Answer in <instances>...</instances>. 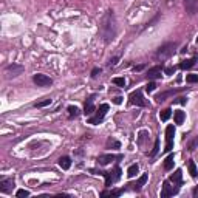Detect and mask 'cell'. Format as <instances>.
<instances>
[{
    "label": "cell",
    "instance_id": "cell-31",
    "mask_svg": "<svg viewBox=\"0 0 198 198\" xmlns=\"http://www.w3.org/2000/svg\"><path fill=\"white\" fill-rule=\"evenodd\" d=\"M186 81H187L189 84H194V82H198V74H187Z\"/></svg>",
    "mask_w": 198,
    "mask_h": 198
},
{
    "label": "cell",
    "instance_id": "cell-28",
    "mask_svg": "<svg viewBox=\"0 0 198 198\" xmlns=\"http://www.w3.org/2000/svg\"><path fill=\"white\" fill-rule=\"evenodd\" d=\"M113 84L118 87H126V79L124 77H113Z\"/></svg>",
    "mask_w": 198,
    "mask_h": 198
},
{
    "label": "cell",
    "instance_id": "cell-38",
    "mask_svg": "<svg viewBox=\"0 0 198 198\" xmlns=\"http://www.w3.org/2000/svg\"><path fill=\"white\" fill-rule=\"evenodd\" d=\"M175 102H178V104H183V105H184V104L187 102V98H178Z\"/></svg>",
    "mask_w": 198,
    "mask_h": 198
},
{
    "label": "cell",
    "instance_id": "cell-37",
    "mask_svg": "<svg viewBox=\"0 0 198 198\" xmlns=\"http://www.w3.org/2000/svg\"><path fill=\"white\" fill-rule=\"evenodd\" d=\"M122 102V98L121 96H116V98H113V104H116V105H119Z\"/></svg>",
    "mask_w": 198,
    "mask_h": 198
},
{
    "label": "cell",
    "instance_id": "cell-9",
    "mask_svg": "<svg viewBox=\"0 0 198 198\" xmlns=\"http://www.w3.org/2000/svg\"><path fill=\"white\" fill-rule=\"evenodd\" d=\"M22 73H23V67H22V65H17V64L8 65V67L5 68V74H6L8 79H11V77H17L19 74H22Z\"/></svg>",
    "mask_w": 198,
    "mask_h": 198
},
{
    "label": "cell",
    "instance_id": "cell-1",
    "mask_svg": "<svg viewBox=\"0 0 198 198\" xmlns=\"http://www.w3.org/2000/svg\"><path fill=\"white\" fill-rule=\"evenodd\" d=\"M99 31H101V36L105 43L111 42L116 37V19H115L113 9H108L105 16L102 17L101 25H99Z\"/></svg>",
    "mask_w": 198,
    "mask_h": 198
},
{
    "label": "cell",
    "instance_id": "cell-40",
    "mask_svg": "<svg viewBox=\"0 0 198 198\" xmlns=\"http://www.w3.org/2000/svg\"><path fill=\"white\" fill-rule=\"evenodd\" d=\"M143 68H144V65H136V67H135L133 70H135V71H141Z\"/></svg>",
    "mask_w": 198,
    "mask_h": 198
},
{
    "label": "cell",
    "instance_id": "cell-25",
    "mask_svg": "<svg viewBox=\"0 0 198 198\" xmlns=\"http://www.w3.org/2000/svg\"><path fill=\"white\" fill-rule=\"evenodd\" d=\"M170 115H172V110H170V108H166V110H162L161 113H160V118H161V121H167V119L170 118Z\"/></svg>",
    "mask_w": 198,
    "mask_h": 198
},
{
    "label": "cell",
    "instance_id": "cell-22",
    "mask_svg": "<svg viewBox=\"0 0 198 198\" xmlns=\"http://www.w3.org/2000/svg\"><path fill=\"white\" fill-rule=\"evenodd\" d=\"M173 119H175V124H183V122H184V119H186L184 111H181V110L175 111V113H173Z\"/></svg>",
    "mask_w": 198,
    "mask_h": 198
},
{
    "label": "cell",
    "instance_id": "cell-5",
    "mask_svg": "<svg viewBox=\"0 0 198 198\" xmlns=\"http://www.w3.org/2000/svg\"><path fill=\"white\" fill-rule=\"evenodd\" d=\"M107 111H108V104L99 105V108L96 110V115L91 116L90 119H88V124H99V122L104 119V116L107 115Z\"/></svg>",
    "mask_w": 198,
    "mask_h": 198
},
{
    "label": "cell",
    "instance_id": "cell-13",
    "mask_svg": "<svg viewBox=\"0 0 198 198\" xmlns=\"http://www.w3.org/2000/svg\"><path fill=\"white\" fill-rule=\"evenodd\" d=\"M161 71H162V68L160 67V65L152 67V68H149V71H147V77H149V79H156V77H161Z\"/></svg>",
    "mask_w": 198,
    "mask_h": 198
},
{
    "label": "cell",
    "instance_id": "cell-39",
    "mask_svg": "<svg viewBox=\"0 0 198 198\" xmlns=\"http://www.w3.org/2000/svg\"><path fill=\"white\" fill-rule=\"evenodd\" d=\"M99 73H101V70H99V68H93V71H91V77H96Z\"/></svg>",
    "mask_w": 198,
    "mask_h": 198
},
{
    "label": "cell",
    "instance_id": "cell-41",
    "mask_svg": "<svg viewBox=\"0 0 198 198\" xmlns=\"http://www.w3.org/2000/svg\"><path fill=\"white\" fill-rule=\"evenodd\" d=\"M194 197H198V187L194 189Z\"/></svg>",
    "mask_w": 198,
    "mask_h": 198
},
{
    "label": "cell",
    "instance_id": "cell-30",
    "mask_svg": "<svg viewBox=\"0 0 198 198\" xmlns=\"http://www.w3.org/2000/svg\"><path fill=\"white\" fill-rule=\"evenodd\" d=\"M158 152H160V139L156 138V139H155V145H153V150L150 152V156H155Z\"/></svg>",
    "mask_w": 198,
    "mask_h": 198
},
{
    "label": "cell",
    "instance_id": "cell-32",
    "mask_svg": "<svg viewBox=\"0 0 198 198\" xmlns=\"http://www.w3.org/2000/svg\"><path fill=\"white\" fill-rule=\"evenodd\" d=\"M155 88H156V84H155V82H149V84L145 85V91H147V93H152Z\"/></svg>",
    "mask_w": 198,
    "mask_h": 198
},
{
    "label": "cell",
    "instance_id": "cell-34",
    "mask_svg": "<svg viewBox=\"0 0 198 198\" xmlns=\"http://www.w3.org/2000/svg\"><path fill=\"white\" fill-rule=\"evenodd\" d=\"M110 145H113V147H115V149H119V143H118V141H115V139H108L107 141V147H110Z\"/></svg>",
    "mask_w": 198,
    "mask_h": 198
},
{
    "label": "cell",
    "instance_id": "cell-16",
    "mask_svg": "<svg viewBox=\"0 0 198 198\" xmlns=\"http://www.w3.org/2000/svg\"><path fill=\"white\" fill-rule=\"evenodd\" d=\"M197 60H198L197 57H192V59H187V60H181L178 67H180L181 70H189V68H192L197 64Z\"/></svg>",
    "mask_w": 198,
    "mask_h": 198
},
{
    "label": "cell",
    "instance_id": "cell-18",
    "mask_svg": "<svg viewBox=\"0 0 198 198\" xmlns=\"http://www.w3.org/2000/svg\"><path fill=\"white\" fill-rule=\"evenodd\" d=\"M145 183H147V173H143V175L139 177V180L136 181V183H133V184H130V186H132L133 190H141V187L144 186Z\"/></svg>",
    "mask_w": 198,
    "mask_h": 198
},
{
    "label": "cell",
    "instance_id": "cell-36",
    "mask_svg": "<svg viewBox=\"0 0 198 198\" xmlns=\"http://www.w3.org/2000/svg\"><path fill=\"white\" fill-rule=\"evenodd\" d=\"M164 73H166V74H173V73H175V67H167V68H164Z\"/></svg>",
    "mask_w": 198,
    "mask_h": 198
},
{
    "label": "cell",
    "instance_id": "cell-35",
    "mask_svg": "<svg viewBox=\"0 0 198 198\" xmlns=\"http://www.w3.org/2000/svg\"><path fill=\"white\" fill-rule=\"evenodd\" d=\"M118 60H119V57H118V56H115V57H111V59H110L108 65H110V67H115V65L118 64Z\"/></svg>",
    "mask_w": 198,
    "mask_h": 198
},
{
    "label": "cell",
    "instance_id": "cell-24",
    "mask_svg": "<svg viewBox=\"0 0 198 198\" xmlns=\"http://www.w3.org/2000/svg\"><path fill=\"white\" fill-rule=\"evenodd\" d=\"M187 167H189V173H190V177H192V178H197L198 172H197V166H195V162L190 160V161L187 162Z\"/></svg>",
    "mask_w": 198,
    "mask_h": 198
},
{
    "label": "cell",
    "instance_id": "cell-26",
    "mask_svg": "<svg viewBox=\"0 0 198 198\" xmlns=\"http://www.w3.org/2000/svg\"><path fill=\"white\" fill-rule=\"evenodd\" d=\"M68 115H70V118H76L79 115V108L76 107V105H70L68 107Z\"/></svg>",
    "mask_w": 198,
    "mask_h": 198
},
{
    "label": "cell",
    "instance_id": "cell-2",
    "mask_svg": "<svg viewBox=\"0 0 198 198\" xmlns=\"http://www.w3.org/2000/svg\"><path fill=\"white\" fill-rule=\"evenodd\" d=\"M91 172L104 175V177H105V186H107V187H110L113 183H116V181L121 178V169H119L118 166H116L111 172H101V170H99V172H98V170H91Z\"/></svg>",
    "mask_w": 198,
    "mask_h": 198
},
{
    "label": "cell",
    "instance_id": "cell-17",
    "mask_svg": "<svg viewBox=\"0 0 198 198\" xmlns=\"http://www.w3.org/2000/svg\"><path fill=\"white\" fill-rule=\"evenodd\" d=\"M183 88H177V90H169V91H164V93H160L155 99H156V102H164L166 101V98H169V96H172V94H175V93H178L181 91Z\"/></svg>",
    "mask_w": 198,
    "mask_h": 198
},
{
    "label": "cell",
    "instance_id": "cell-23",
    "mask_svg": "<svg viewBox=\"0 0 198 198\" xmlns=\"http://www.w3.org/2000/svg\"><path fill=\"white\" fill-rule=\"evenodd\" d=\"M138 172H139L138 164H132V166L128 167V170H127V177H128V178H133V177H136Z\"/></svg>",
    "mask_w": 198,
    "mask_h": 198
},
{
    "label": "cell",
    "instance_id": "cell-8",
    "mask_svg": "<svg viewBox=\"0 0 198 198\" xmlns=\"http://www.w3.org/2000/svg\"><path fill=\"white\" fill-rule=\"evenodd\" d=\"M178 190H180V187L178 186H170V181H164L162 183V190H161V197L162 198H167V197H172V195H175V194H178Z\"/></svg>",
    "mask_w": 198,
    "mask_h": 198
},
{
    "label": "cell",
    "instance_id": "cell-27",
    "mask_svg": "<svg viewBox=\"0 0 198 198\" xmlns=\"http://www.w3.org/2000/svg\"><path fill=\"white\" fill-rule=\"evenodd\" d=\"M197 145H198V136H195L190 143H189V145H187V150L189 152H194L195 149H197Z\"/></svg>",
    "mask_w": 198,
    "mask_h": 198
},
{
    "label": "cell",
    "instance_id": "cell-29",
    "mask_svg": "<svg viewBox=\"0 0 198 198\" xmlns=\"http://www.w3.org/2000/svg\"><path fill=\"white\" fill-rule=\"evenodd\" d=\"M50 104H51V99H50V98H47V99H43V101H40V102H36V104H34V107L42 108V107H45V105H50Z\"/></svg>",
    "mask_w": 198,
    "mask_h": 198
},
{
    "label": "cell",
    "instance_id": "cell-7",
    "mask_svg": "<svg viewBox=\"0 0 198 198\" xmlns=\"http://www.w3.org/2000/svg\"><path fill=\"white\" fill-rule=\"evenodd\" d=\"M33 81H34V84L37 87H50L53 84L51 77H48L47 74H40V73H37V74L33 76Z\"/></svg>",
    "mask_w": 198,
    "mask_h": 198
},
{
    "label": "cell",
    "instance_id": "cell-11",
    "mask_svg": "<svg viewBox=\"0 0 198 198\" xmlns=\"http://www.w3.org/2000/svg\"><path fill=\"white\" fill-rule=\"evenodd\" d=\"M184 9L187 14L194 16L198 13V0H184Z\"/></svg>",
    "mask_w": 198,
    "mask_h": 198
},
{
    "label": "cell",
    "instance_id": "cell-6",
    "mask_svg": "<svg viewBox=\"0 0 198 198\" xmlns=\"http://www.w3.org/2000/svg\"><path fill=\"white\" fill-rule=\"evenodd\" d=\"M173 135H175V127H166V149H164V152H170L173 149Z\"/></svg>",
    "mask_w": 198,
    "mask_h": 198
},
{
    "label": "cell",
    "instance_id": "cell-19",
    "mask_svg": "<svg viewBox=\"0 0 198 198\" xmlns=\"http://www.w3.org/2000/svg\"><path fill=\"white\" fill-rule=\"evenodd\" d=\"M173 162H175V155L170 153V155L164 160V169H166V170H172V169H173Z\"/></svg>",
    "mask_w": 198,
    "mask_h": 198
},
{
    "label": "cell",
    "instance_id": "cell-12",
    "mask_svg": "<svg viewBox=\"0 0 198 198\" xmlns=\"http://www.w3.org/2000/svg\"><path fill=\"white\" fill-rule=\"evenodd\" d=\"M115 160H122V155H101L98 158V162L101 166H107L111 161H115Z\"/></svg>",
    "mask_w": 198,
    "mask_h": 198
},
{
    "label": "cell",
    "instance_id": "cell-4",
    "mask_svg": "<svg viewBox=\"0 0 198 198\" xmlns=\"http://www.w3.org/2000/svg\"><path fill=\"white\" fill-rule=\"evenodd\" d=\"M128 102H130L132 105H136V107H145V105H147V102H145L144 98H143L141 90L132 91L130 96H128Z\"/></svg>",
    "mask_w": 198,
    "mask_h": 198
},
{
    "label": "cell",
    "instance_id": "cell-15",
    "mask_svg": "<svg viewBox=\"0 0 198 198\" xmlns=\"http://www.w3.org/2000/svg\"><path fill=\"white\" fill-rule=\"evenodd\" d=\"M181 175H183L181 169H177V170H175V173H172V175H170L169 181H170V183H173V186H178V187H180L181 183H183V181H181Z\"/></svg>",
    "mask_w": 198,
    "mask_h": 198
},
{
    "label": "cell",
    "instance_id": "cell-21",
    "mask_svg": "<svg viewBox=\"0 0 198 198\" xmlns=\"http://www.w3.org/2000/svg\"><path fill=\"white\" fill-rule=\"evenodd\" d=\"M124 192V189H116V190H104L101 195L102 197H119Z\"/></svg>",
    "mask_w": 198,
    "mask_h": 198
},
{
    "label": "cell",
    "instance_id": "cell-10",
    "mask_svg": "<svg viewBox=\"0 0 198 198\" xmlns=\"http://www.w3.org/2000/svg\"><path fill=\"white\" fill-rule=\"evenodd\" d=\"M14 187V180L13 178H3L0 181V192L2 194H9Z\"/></svg>",
    "mask_w": 198,
    "mask_h": 198
},
{
    "label": "cell",
    "instance_id": "cell-20",
    "mask_svg": "<svg viewBox=\"0 0 198 198\" xmlns=\"http://www.w3.org/2000/svg\"><path fill=\"white\" fill-rule=\"evenodd\" d=\"M59 166H60L64 170H67V169L71 167V160H70L68 156H60V158H59Z\"/></svg>",
    "mask_w": 198,
    "mask_h": 198
},
{
    "label": "cell",
    "instance_id": "cell-33",
    "mask_svg": "<svg viewBox=\"0 0 198 198\" xmlns=\"http://www.w3.org/2000/svg\"><path fill=\"white\" fill-rule=\"evenodd\" d=\"M28 195H30V192L25 190V189H20V190L16 192V197H28Z\"/></svg>",
    "mask_w": 198,
    "mask_h": 198
},
{
    "label": "cell",
    "instance_id": "cell-14",
    "mask_svg": "<svg viewBox=\"0 0 198 198\" xmlns=\"http://www.w3.org/2000/svg\"><path fill=\"white\" fill-rule=\"evenodd\" d=\"M93 99H94V96H90L87 99V102H85V107H84V115L85 116H90L93 111H96L94 110V104H93Z\"/></svg>",
    "mask_w": 198,
    "mask_h": 198
},
{
    "label": "cell",
    "instance_id": "cell-3",
    "mask_svg": "<svg viewBox=\"0 0 198 198\" xmlns=\"http://www.w3.org/2000/svg\"><path fill=\"white\" fill-rule=\"evenodd\" d=\"M175 47H177V45H175V43H172V42L161 45V47L158 48V51H156V57H158V59H161V60L167 59V57H170V56L173 54V51H175Z\"/></svg>",
    "mask_w": 198,
    "mask_h": 198
},
{
    "label": "cell",
    "instance_id": "cell-42",
    "mask_svg": "<svg viewBox=\"0 0 198 198\" xmlns=\"http://www.w3.org/2000/svg\"><path fill=\"white\" fill-rule=\"evenodd\" d=\"M197 42H198V39H197Z\"/></svg>",
    "mask_w": 198,
    "mask_h": 198
}]
</instances>
